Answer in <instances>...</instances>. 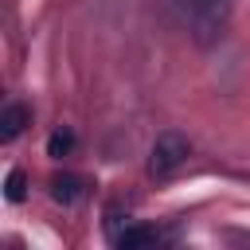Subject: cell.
I'll use <instances>...</instances> for the list:
<instances>
[{"label": "cell", "instance_id": "6da1fadb", "mask_svg": "<svg viewBox=\"0 0 250 250\" xmlns=\"http://www.w3.org/2000/svg\"><path fill=\"white\" fill-rule=\"evenodd\" d=\"M176 16H180L184 31L199 47H211V43H219L227 35L230 0H176Z\"/></svg>", "mask_w": 250, "mask_h": 250}, {"label": "cell", "instance_id": "7a4b0ae2", "mask_svg": "<svg viewBox=\"0 0 250 250\" xmlns=\"http://www.w3.org/2000/svg\"><path fill=\"white\" fill-rule=\"evenodd\" d=\"M188 156H191V141L184 133H176V129H164L148 148V176L152 180H168L188 164Z\"/></svg>", "mask_w": 250, "mask_h": 250}, {"label": "cell", "instance_id": "3957f363", "mask_svg": "<svg viewBox=\"0 0 250 250\" xmlns=\"http://www.w3.org/2000/svg\"><path fill=\"white\" fill-rule=\"evenodd\" d=\"M109 242L121 246V250H141V246H156V242H164V234H160L156 227H145V223H125Z\"/></svg>", "mask_w": 250, "mask_h": 250}, {"label": "cell", "instance_id": "277c9868", "mask_svg": "<svg viewBox=\"0 0 250 250\" xmlns=\"http://www.w3.org/2000/svg\"><path fill=\"white\" fill-rule=\"evenodd\" d=\"M27 125H31V109H27L23 102H8V105H4V113H0V141H4V145H8V141H16Z\"/></svg>", "mask_w": 250, "mask_h": 250}, {"label": "cell", "instance_id": "5b68a950", "mask_svg": "<svg viewBox=\"0 0 250 250\" xmlns=\"http://www.w3.org/2000/svg\"><path fill=\"white\" fill-rule=\"evenodd\" d=\"M82 195H86V180H82V176L62 172V176H55V180H51V199H55V203L70 207V203H78Z\"/></svg>", "mask_w": 250, "mask_h": 250}, {"label": "cell", "instance_id": "8992f818", "mask_svg": "<svg viewBox=\"0 0 250 250\" xmlns=\"http://www.w3.org/2000/svg\"><path fill=\"white\" fill-rule=\"evenodd\" d=\"M70 148H74V133H70V129H55V133L47 137V156L62 160V156H70Z\"/></svg>", "mask_w": 250, "mask_h": 250}, {"label": "cell", "instance_id": "52a82bcc", "mask_svg": "<svg viewBox=\"0 0 250 250\" xmlns=\"http://www.w3.org/2000/svg\"><path fill=\"white\" fill-rule=\"evenodd\" d=\"M23 195H27V176H23V168H12L8 180H4V199L8 203H20Z\"/></svg>", "mask_w": 250, "mask_h": 250}]
</instances>
